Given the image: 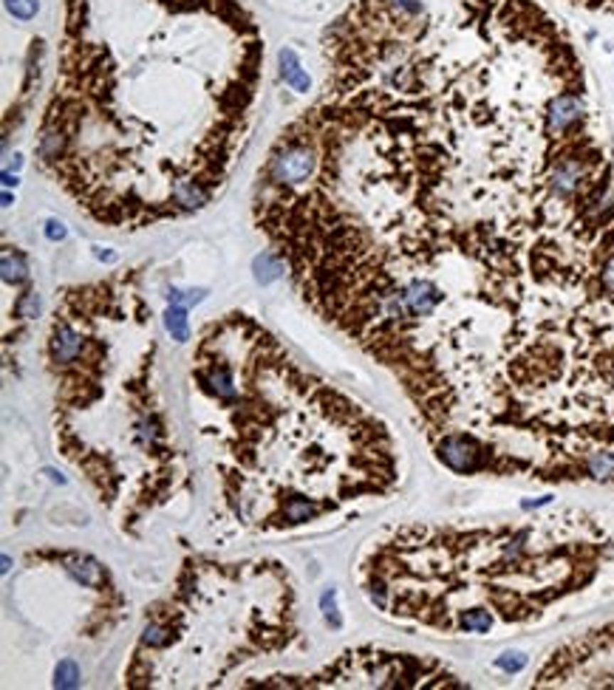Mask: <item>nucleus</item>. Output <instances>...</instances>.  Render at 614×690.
<instances>
[{
    "label": "nucleus",
    "mask_w": 614,
    "mask_h": 690,
    "mask_svg": "<svg viewBox=\"0 0 614 690\" xmlns=\"http://www.w3.org/2000/svg\"><path fill=\"white\" fill-rule=\"evenodd\" d=\"M535 688H614V620L558 645L538 668Z\"/></svg>",
    "instance_id": "obj_7"
},
{
    "label": "nucleus",
    "mask_w": 614,
    "mask_h": 690,
    "mask_svg": "<svg viewBox=\"0 0 614 690\" xmlns=\"http://www.w3.org/2000/svg\"><path fill=\"white\" fill-rule=\"evenodd\" d=\"M6 6H9V11H11L17 20H31V17L37 14V9H40L37 0H6Z\"/></svg>",
    "instance_id": "obj_13"
},
{
    "label": "nucleus",
    "mask_w": 614,
    "mask_h": 690,
    "mask_svg": "<svg viewBox=\"0 0 614 690\" xmlns=\"http://www.w3.org/2000/svg\"><path fill=\"white\" fill-rule=\"evenodd\" d=\"M280 275H286L283 260H280L272 249H266V252L255 260V277H258V283H272V280H277Z\"/></svg>",
    "instance_id": "obj_9"
},
{
    "label": "nucleus",
    "mask_w": 614,
    "mask_h": 690,
    "mask_svg": "<svg viewBox=\"0 0 614 690\" xmlns=\"http://www.w3.org/2000/svg\"><path fill=\"white\" fill-rule=\"evenodd\" d=\"M37 309H40V303H37V294L34 292H28V294H20V300H17V314L20 317H37Z\"/></svg>",
    "instance_id": "obj_16"
},
{
    "label": "nucleus",
    "mask_w": 614,
    "mask_h": 690,
    "mask_svg": "<svg viewBox=\"0 0 614 690\" xmlns=\"http://www.w3.org/2000/svg\"><path fill=\"white\" fill-rule=\"evenodd\" d=\"M46 227H48V230H46V232H48V238H51V240H60V238L65 235V227H63L60 221H48Z\"/></svg>",
    "instance_id": "obj_18"
},
{
    "label": "nucleus",
    "mask_w": 614,
    "mask_h": 690,
    "mask_svg": "<svg viewBox=\"0 0 614 690\" xmlns=\"http://www.w3.org/2000/svg\"><path fill=\"white\" fill-rule=\"evenodd\" d=\"M277 688H465L453 671L436 659H419L413 654H391L360 648L343 654L326 671L312 676H280Z\"/></svg>",
    "instance_id": "obj_6"
},
{
    "label": "nucleus",
    "mask_w": 614,
    "mask_h": 690,
    "mask_svg": "<svg viewBox=\"0 0 614 690\" xmlns=\"http://www.w3.org/2000/svg\"><path fill=\"white\" fill-rule=\"evenodd\" d=\"M153 354V312L136 275L74 286L57 297L46 340L48 365L57 373V416L111 405L94 425L57 445L83 469L108 428L88 481L125 529L147 509L167 504L187 475L150 382Z\"/></svg>",
    "instance_id": "obj_5"
},
{
    "label": "nucleus",
    "mask_w": 614,
    "mask_h": 690,
    "mask_svg": "<svg viewBox=\"0 0 614 690\" xmlns=\"http://www.w3.org/2000/svg\"><path fill=\"white\" fill-rule=\"evenodd\" d=\"M258 173L300 297L408 359L498 362L614 314V153L538 0H354Z\"/></svg>",
    "instance_id": "obj_1"
},
{
    "label": "nucleus",
    "mask_w": 614,
    "mask_h": 690,
    "mask_svg": "<svg viewBox=\"0 0 614 690\" xmlns=\"http://www.w3.org/2000/svg\"><path fill=\"white\" fill-rule=\"evenodd\" d=\"M193 388L221 495L244 529H295L399 484V450L385 422L306 373L244 312L201 331Z\"/></svg>",
    "instance_id": "obj_3"
},
{
    "label": "nucleus",
    "mask_w": 614,
    "mask_h": 690,
    "mask_svg": "<svg viewBox=\"0 0 614 690\" xmlns=\"http://www.w3.org/2000/svg\"><path fill=\"white\" fill-rule=\"evenodd\" d=\"M23 277H26V263H23V255H20V252L6 249V252H3V280H6V283H20Z\"/></svg>",
    "instance_id": "obj_11"
},
{
    "label": "nucleus",
    "mask_w": 614,
    "mask_h": 690,
    "mask_svg": "<svg viewBox=\"0 0 614 690\" xmlns=\"http://www.w3.org/2000/svg\"><path fill=\"white\" fill-rule=\"evenodd\" d=\"M57 685H63V688H74V685H80V671H77V665H74L71 659H63V662L57 665Z\"/></svg>",
    "instance_id": "obj_12"
},
{
    "label": "nucleus",
    "mask_w": 614,
    "mask_h": 690,
    "mask_svg": "<svg viewBox=\"0 0 614 690\" xmlns=\"http://www.w3.org/2000/svg\"><path fill=\"white\" fill-rule=\"evenodd\" d=\"M578 9H586V11H595V14H614V0H566Z\"/></svg>",
    "instance_id": "obj_15"
},
{
    "label": "nucleus",
    "mask_w": 614,
    "mask_h": 690,
    "mask_svg": "<svg viewBox=\"0 0 614 690\" xmlns=\"http://www.w3.org/2000/svg\"><path fill=\"white\" fill-rule=\"evenodd\" d=\"M371 605L442 637H507L614 600V506L504 524H419L360 561Z\"/></svg>",
    "instance_id": "obj_4"
},
{
    "label": "nucleus",
    "mask_w": 614,
    "mask_h": 690,
    "mask_svg": "<svg viewBox=\"0 0 614 690\" xmlns=\"http://www.w3.org/2000/svg\"><path fill=\"white\" fill-rule=\"evenodd\" d=\"M280 65H283V77H286V83H289L295 91H306V88H309V77L303 74V68H300V63H297V54H295L292 48H283V51H280Z\"/></svg>",
    "instance_id": "obj_8"
},
{
    "label": "nucleus",
    "mask_w": 614,
    "mask_h": 690,
    "mask_svg": "<svg viewBox=\"0 0 614 690\" xmlns=\"http://www.w3.org/2000/svg\"><path fill=\"white\" fill-rule=\"evenodd\" d=\"M495 668L504 671V674H518V671L526 668V657L524 654H504V657L495 659Z\"/></svg>",
    "instance_id": "obj_14"
},
{
    "label": "nucleus",
    "mask_w": 614,
    "mask_h": 690,
    "mask_svg": "<svg viewBox=\"0 0 614 690\" xmlns=\"http://www.w3.org/2000/svg\"><path fill=\"white\" fill-rule=\"evenodd\" d=\"M263 60L241 0H63L34 161L100 227L196 216L249 142Z\"/></svg>",
    "instance_id": "obj_2"
},
{
    "label": "nucleus",
    "mask_w": 614,
    "mask_h": 690,
    "mask_svg": "<svg viewBox=\"0 0 614 690\" xmlns=\"http://www.w3.org/2000/svg\"><path fill=\"white\" fill-rule=\"evenodd\" d=\"M323 611H326V620H329L334 628H340V614H337V605H334V591H332V588L323 594Z\"/></svg>",
    "instance_id": "obj_17"
},
{
    "label": "nucleus",
    "mask_w": 614,
    "mask_h": 690,
    "mask_svg": "<svg viewBox=\"0 0 614 690\" xmlns=\"http://www.w3.org/2000/svg\"><path fill=\"white\" fill-rule=\"evenodd\" d=\"M164 323H167V331L173 334V340H179V343L190 340V331H187V309H184L181 303H173V306L167 309Z\"/></svg>",
    "instance_id": "obj_10"
}]
</instances>
